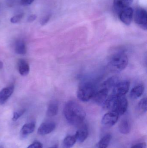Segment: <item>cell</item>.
<instances>
[{"label": "cell", "mask_w": 147, "mask_h": 148, "mask_svg": "<svg viewBox=\"0 0 147 148\" xmlns=\"http://www.w3.org/2000/svg\"><path fill=\"white\" fill-rule=\"evenodd\" d=\"M51 148H58V147H57V146H54V147H51Z\"/></svg>", "instance_id": "cell-32"}, {"label": "cell", "mask_w": 147, "mask_h": 148, "mask_svg": "<svg viewBox=\"0 0 147 148\" xmlns=\"http://www.w3.org/2000/svg\"><path fill=\"white\" fill-rule=\"evenodd\" d=\"M102 105L104 108L115 113L120 116L127 111L128 102L125 96H119L111 95L108 97Z\"/></svg>", "instance_id": "cell-2"}, {"label": "cell", "mask_w": 147, "mask_h": 148, "mask_svg": "<svg viewBox=\"0 0 147 148\" xmlns=\"http://www.w3.org/2000/svg\"><path fill=\"white\" fill-rule=\"evenodd\" d=\"M112 136L110 134L105 135L98 143L97 148H107L108 147L111 141Z\"/></svg>", "instance_id": "cell-22"}, {"label": "cell", "mask_w": 147, "mask_h": 148, "mask_svg": "<svg viewBox=\"0 0 147 148\" xmlns=\"http://www.w3.org/2000/svg\"><path fill=\"white\" fill-rule=\"evenodd\" d=\"M35 124L34 122L28 123L24 124L20 130V135L22 136L25 137L32 134L34 131Z\"/></svg>", "instance_id": "cell-17"}, {"label": "cell", "mask_w": 147, "mask_h": 148, "mask_svg": "<svg viewBox=\"0 0 147 148\" xmlns=\"http://www.w3.org/2000/svg\"><path fill=\"white\" fill-rule=\"evenodd\" d=\"M34 0H21V3L24 6H28L31 4Z\"/></svg>", "instance_id": "cell-29"}, {"label": "cell", "mask_w": 147, "mask_h": 148, "mask_svg": "<svg viewBox=\"0 0 147 148\" xmlns=\"http://www.w3.org/2000/svg\"><path fill=\"white\" fill-rule=\"evenodd\" d=\"M119 130L123 134H127L130 132V125L127 120L124 119L121 122L119 125Z\"/></svg>", "instance_id": "cell-21"}, {"label": "cell", "mask_w": 147, "mask_h": 148, "mask_svg": "<svg viewBox=\"0 0 147 148\" xmlns=\"http://www.w3.org/2000/svg\"><path fill=\"white\" fill-rule=\"evenodd\" d=\"M145 87L142 84L136 85L132 89L130 92V97L133 100L140 98L144 93Z\"/></svg>", "instance_id": "cell-15"}, {"label": "cell", "mask_w": 147, "mask_h": 148, "mask_svg": "<svg viewBox=\"0 0 147 148\" xmlns=\"http://www.w3.org/2000/svg\"><path fill=\"white\" fill-rule=\"evenodd\" d=\"M131 148H146V144L145 143H137Z\"/></svg>", "instance_id": "cell-28"}, {"label": "cell", "mask_w": 147, "mask_h": 148, "mask_svg": "<svg viewBox=\"0 0 147 148\" xmlns=\"http://www.w3.org/2000/svg\"><path fill=\"white\" fill-rule=\"evenodd\" d=\"M50 18V16L47 15L41 18V19L40 22L41 24V25H44L46 24V23L48 22V21H49Z\"/></svg>", "instance_id": "cell-27"}, {"label": "cell", "mask_w": 147, "mask_h": 148, "mask_svg": "<svg viewBox=\"0 0 147 148\" xmlns=\"http://www.w3.org/2000/svg\"><path fill=\"white\" fill-rule=\"evenodd\" d=\"M119 116L115 113L109 111L103 116L102 123L105 127L110 128L113 127L118 121Z\"/></svg>", "instance_id": "cell-7"}, {"label": "cell", "mask_w": 147, "mask_h": 148, "mask_svg": "<svg viewBox=\"0 0 147 148\" xmlns=\"http://www.w3.org/2000/svg\"><path fill=\"white\" fill-rule=\"evenodd\" d=\"M147 12L144 8H138L133 11V19L135 23L144 30L147 29Z\"/></svg>", "instance_id": "cell-5"}, {"label": "cell", "mask_w": 147, "mask_h": 148, "mask_svg": "<svg viewBox=\"0 0 147 148\" xmlns=\"http://www.w3.org/2000/svg\"><path fill=\"white\" fill-rule=\"evenodd\" d=\"M96 91L95 86L92 83H83L78 88L77 97L81 101H88L92 98Z\"/></svg>", "instance_id": "cell-4"}, {"label": "cell", "mask_w": 147, "mask_h": 148, "mask_svg": "<svg viewBox=\"0 0 147 148\" xmlns=\"http://www.w3.org/2000/svg\"><path fill=\"white\" fill-rule=\"evenodd\" d=\"M58 111V103L57 101L53 100L50 102L47 107V115L49 117L57 115Z\"/></svg>", "instance_id": "cell-16"}, {"label": "cell", "mask_w": 147, "mask_h": 148, "mask_svg": "<svg viewBox=\"0 0 147 148\" xmlns=\"http://www.w3.org/2000/svg\"><path fill=\"white\" fill-rule=\"evenodd\" d=\"M64 114L66 121L71 125L79 127L83 123L86 113L82 107L73 101L67 102L64 108Z\"/></svg>", "instance_id": "cell-1"}, {"label": "cell", "mask_w": 147, "mask_h": 148, "mask_svg": "<svg viewBox=\"0 0 147 148\" xmlns=\"http://www.w3.org/2000/svg\"><path fill=\"white\" fill-rule=\"evenodd\" d=\"M23 16H24V14H22V13L18 14L13 16L10 19V22L13 23H17L19 22L22 19Z\"/></svg>", "instance_id": "cell-25"}, {"label": "cell", "mask_w": 147, "mask_h": 148, "mask_svg": "<svg viewBox=\"0 0 147 148\" xmlns=\"http://www.w3.org/2000/svg\"><path fill=\"white\" fill-rule=\"evenodd\" d=\"M147 99L146 97L142 98L138 103V108L139 110L142 113H146L147 111Z\"/></svg>", "instance_id": "cell-23"}, {"label": "cell", "mask_w": 147, "mask_h": 148, "mask_svg": "<svg viewBox=\"0 0 147 148\" xmlns=\"http://www.w3.org/2000/svg\"><path fill=\"white\" fill-rule=\"evenodd\" d=\"M128 62L127 56L123 52H119L111 57L109 62V67L112 72L120 73L127 68Z\"/></svg>", "instance_id": "cell-3"}, {"label": "cell", "mask_w": 147, "mask_h": 148, "mask_svg": "<svg viewBox=\"0 0 147 148\" xmlns=\"http://www.w3.org/2000/svg\"><path fill=\"white\" fill-rule=\"evenodd\" d=\"M36 18H37V16L35 15H32L28 17L27 21L28 22H32L35 21Z\"/></svg>", "instance_id": "cell-30"}, {"label": "cell", "mask_w": 147, "mask_h": 148, "mask_svg": "<svg viewBox=\"0 0 147 148\" xmlns=\"http://www.w3.org/2000/svg\"><path fill=\"white\" fill-rule=\"evenodd\" d=\"M14 90V85L5 87L0 91V105L4 104L7 100L12 95Z\"/></svg>", "instance_id": "cell-11"}, {"label": "cell", "mask_w": 147, "mask_h": 148, "mask_svg": "<svg viewBox=\"0 0 147 148\" xmlns=\"http://www.w3.org/2000/svg\"><path fill=\"white\" fill-rule=\"evenodd\" d=\"M56 128V124L54 122H46L43 123L39 127L37 131L38 134L45 135L52 132Z\"/></svg>", "instance_id": "cell-10"}, {"label": "cell", "mask_w": 147, "mask_h": 148, "mask_svg": "<svg viewBox=\"0 0 147 148\" xmlns=\"http://www.w3.org/2000/svg\"><path fill=\"white\" fill-rule=\"evenodd\" d=\"M15 51L18 54H26L27 52V48L26 43L22 40H18L15 44Z\"/></svg>", "instance_id": "cell-18"}, {"label": "cell", "mask_w": 147, "mask_h": 148, "mask_svg": "<svg viewBox=\"0 0 147 148\" xmlns=\"http://www.w3.org/2000/svg\"><path fill=\"white\" fill-rule=\"evenodd\" d=\"M130 84L128 80H120L112 89V95L119 96H125L129 90Z\"/></svg>", "instance_id": "cell-6"}, {"label": "cell", "mask_w": 147, "mask_h": 148, "mask_svg": "<svg viewBox=\"0 0 147 148\" xmlns=\"http://www.w3.org/2000/svg\"><path fill=\"white\" fill-rule=\"evenodd\" d=\"M27 148H43V145L39 142H35L29 145Z\"/></svg>", "instance_id": "cell-26"}, {"label": "cell", "mask_w": 147, "mask_h": 148, "mask_svg": "<svg viewBox=\"0 0 147 148\" xmlns=\"http://www.w3.org/2000/svg\"><path fill=\"white\" fill-rule=\"evenodd\" d=\"M77 141L76 135L72 136H68L64 139L63 141V146L64 148L72 147Z\"/></svg>", "instance_id": "cell-20"}, {"label": "cell", "mask_w": 147, "mask_h": 148, "mask_svg": "<svg viewBox=\"0 0 147 148\" xmlns=\"http://www.w3.org/2000/svg\"><path fill=\"white\" fill-rule=\"evenodd\" d=\"M26 111L25 109H22L19 111H16L14 112L13 114V118H12V120L14 121H17L19 118H20L23 114L25 113Z\"/></svg>", "instance_id": "cell-24"}, {"label": "cell", "mask_w": 147, "mask_h": 148, "mask_svg": "<svg viewBox=\"0 0 147 148\" xmlns=\"http://www.w3.org/2000/svg\"><path fill=\"white\" fill-rule=\"evenodd\" d=\"M18 69L19 73L21 75L25 76L29 73L30 67L29 64L23 59H20L18 60Z\"/></svg>", "instance_id": "cell-14"}, {"label": "cell", "mask_w": 147, "mask_h": 148, "mask_svg": "<svg viewBox=\"0 0 147 148\" xmlns=\"http://www.w3.org/2000/svg\"><path fill=\"white\" fill-rule=\"evenodd\" d=\"M119 81V79L115 77H110L103 82L102 84V87L106 88L110 90L111 89H113Z\"/></svg>", "instance_id": "cell-19"}, {"label": "cell", "mask_w": 147, "mask_h": 148, "mask_svg": "<svg viewBox=\"0 0 147 148\" xmlns=\"http://www.w3.org/2000/svg\"><path fill=\"white\" fill-rule=\"evenodd\" d=\"M75 135L77 137V141L79 143L84 142L89 136V130L87 125L83 123L79 127V129L76 132Z\"/></svg>", "instance_id": "cell-12"}, {"label": "cell", "mask_w": 147, "mask_h": 148, "mask_svg": "<svg viewBox=\"0 0 147 148\" xmlns=\"http://www.w3.org/2000/svg\"><path fill=\"white\" fill-rule=\"evenodd\" d=\"M109 90L106 88H101L96 90L92 97L94 102L98 104H103L108 98Z\"/></svg>", "instance_id": "cell-9"}, {"label": "cell", "mask_w": 147, "mask_h": 148, "mask_svg": "<svg viewBox=\"0 0 147 148\" xmlns=\"http://www.w3.org/2000/svg\"><path fill=\"white\" fill-rule=\"evenodd\" d=\"M133 8L129 7L122 10L117 14L122 22L126 25H129L133 20Z\"/></svg>", "instance_id": "cell-8"}, {"label": "cell", "mask_w": 147, "mask_h": 148, "mask_svg": "<svg viewBox=\"0 0 147 148\" xmlns=\"http://www.w3.org/2000/svg\"><path fill=\"white\" fill-rule=\"evenodd\" d=\"M3 62H2L1 61H0V69H1L3 67Z\"/></svg>", "instance_id": "cell-31"}, {"label": "cell", "mask_w": 147, "mask_h": 148, "mask_svg": "<svg viewBox=\"0 0 147 148\" xmlns=\"http://www.w3.org/2000/svg\"><path fill=\"white\" fill-rule=\"evenodd\" d=\"M133 1V0H114L113 6L114 10L118 14L122 10L130 7Z\"/></svg>", "instance_id": "cell-13"}]
</instances>
